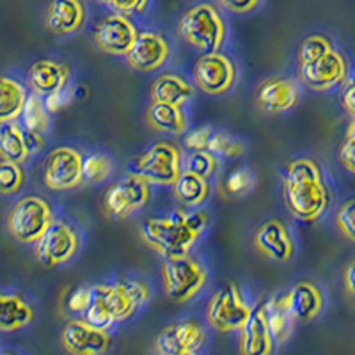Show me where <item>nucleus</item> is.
<instances>
[{
  "mask_svg": "<svg viewBox=\"0 0 355 355\" xmlns=\"http://www.w3.org/2000/svg\"><path fill=\"white\" fill-rule=\"evenodd\" d=\"M210 226V215L201 208L151 215L141 224V234L148 245L164 259L189 256Z\"/></svg>",
  "mask_w": 355,
  "mask_h": 355,
  "instance_id": "f257e3e1",
  "label": "nucleus"
},
{
  "mask_svg": "<svg viewBox=\"0 0 355 355\" xmlns=\"http://www.w3.org/2000/svg\"><path fill=\"white\" fill-rule=\"evenodd\" d=\"M283 199L291 217L300 222H316L327 211L331 189L318 162L309 157L288 162L283 174Z\"/></svg>",
  "mask_w": 355,
  "mask_h": 355,
  "instance_id": "f03ea898",
  "label": "nucleus"
},
{
  "mask_svg": "<svg viewBox=\"0 0 355 355\" xmlns=\"http://www.w3.org/2000/svg\"><path fill=\"white\" fill-rule=\"evenodd\" d=\"M227 21L217 2L202 0L183 11L178 34L189 46L201 53L218 52L226 46Z\"/></svg>",
  "mask_w": 355,
  "mask_h": 355,
  "instance_id": "7ed1b4c3",
  "label": "nucleus"
},
{
  "mask_svg": "<svg viewBox=\"0 0 355 355\" xmlns=\"http://www.w3.org/2000/svg\"><path fill=\"white\" fill-rule=\"evenodd\" d=\"M55 214L49 199L43 196L28 194L18 199L9 210L6 226L9 234L24 245H34L52 226Z\"/></svg>",
  "mask_w": 355,
  "mask_h": 355,
  "instance_id": "20e7f679",
  "label": "nucleus"
},
{
  "mask_svg": "<svg viewBox=\"0 0 355 355\" xmlns=\"http://www.w3.org/2000/svg\"><path fill=\"white\" fill-rule=\"evenodd\" d=\"M183 150L173 141H158L133 157L130 173L142 176L151 185H173L183 171Z\"/></svg>",
  "mask_w": 355,
  "mask_h": 355,
  "instance_id": "39448f33",
  "label": "nucleus"
},
{
  "mask_svg": "<svg viewBox=\"0 0 355 355\" xmlns=\"http://www.w3.org/2000/svg\"><path fill=\"white\" fill-rule=\"evenodd\" d=\"M164 290L173 302L185 304L198 297L208 283V270L199 259L183 256L176 259H166L162 268Z\"/></svg>",
  "mask_w": 355,
  "mask_h": 355,
  "instance_id": "423d86ee",
  "label": "nucleus"
},
{
  "mask_svg": "<svg viewBox=\"0 0 355 355\" xmlns=\"http://www.w3.org/2000/svg\"><path fill=\"white\" fill-rule=\"evenodd\" d=\"M252 313L242 288L230 281L211 295L206 306V320L218 332H236L245 325Z\"/></svg>",
  "mask_w": 355,
  "mask_h": 355,
  "instance_id": "0eeeda50",
  "label": "nucleus"
},
{
  "mask_svg": "<svg viewBox=\"0 0 355 355\" xmlns=\"http://www.w3.org/2000/svg\"><path fill=\"white\" fill-rule=\"evenodd\" d=\"M96 286L116 322L130 320L151 299V286L141 277H117Z\"/></svg>",
  "mask_w": 355,
  "mask_h": 355,
  "instance_id": "6e6552de",
  "label": "nucleus"
},
{
  "mask_svg": "<svg viewBox=\"0 0 355 355\" xmlns=\"http://www.w3.org/2000/svg\"><path fill=\"white\" fill-rule=\"evenodd\" d=\"M194 84L208 96H224L239 82V66L230 53H201L194 64Z\"/></svg>",
  "mask_w": 355,
  "mask_h": 355,
  "instance_id": "1a4fd4ad",
  "label": "nucleus"
},
{
  "mask_svg": "<svg viewBox=\"0 0 355 355\" xmlns=\"http://www.w3.org/2000/svg\"><path fill=\"white\" fill-rule=\"evenodd\" d=\"M36 258L43 266H62L80 252V231L66 218H55L36 243Z\"/></svg>",
  "mask_w": 355,
  "mask_h": 355,
  "instance_id": "9d476101",
  "label": "nucleus"
},
{
  "mask_svg": "<svg viewBox=\"0 0 355 355\" xmlns=\"http://www.w3.org/2000/svg\"><path fill=\"white\" fill-rule=\"evenodd\" d=\"M84 155L73 146H57L46 155L43 183L52 192H68L84 183Z\"/></svg>",
  "mask_w": 355,
  "mask_h": 355,
  "instance_id": "9b49d317",
  "label": "nucleus"
},
{
  "mask_svg": "<svg viewBox=\"0 0 355 355\" xmlns=\"http://www.w3.org/2000/svg\"><path fill=\"white\" fill-rule=\"evenodd\" d=\"M151 183L135 173H128L117 180L105 196V208L114 218L125 220L148 206L153 196Z\"/></svg>",
  "mask_w": 355,
  "mask_h": 355,
  "instance_id": "f8f14e48",
  "label": "nucleus"
},
{
  "mask_svg": "<svg viewBox=\"0 0 355 355\" xmlns=\"http://www.w3.org/2000/svg\"><path fill=\"white\" fill-rule=\"evenodd\" d=\"M171 55L173 44L166 34L160 31H139L125 59L135 71L155 73L167 64Z\"/></svg>",
  "mask_w": 355,
  "mask_h": 355,
  "instance_id": "ddd939ff",
  "label": "nucleus"
},
{
  "mask_svg": "<svg viewBox=\"0 0 355 355\" xmlns=\"http://www.w3.org/2000/svg\"><path fill=\"white\" fill-rule=\"evenodd\" d=\"M348 77L347 57L339 50L332 49L323 57L313 62L299 66V78L306 87L313 91H331L336 85L343 84Z\"/></svg>",
  "mask_w": 355,
  "mask_h": 355,
  "instance_id": "4468645a",
  "label": "nucleus"
},
{
  "mask_svg": "<svg viewBox=\"0 0 355 355\" xmlns=\"http://www.w3.org/2000/svg\"><path fill=\"white\" fill-rule=\"evenodd\" d=\"M139 34L135 21L119 12H107L94 27V41L101 52L125 57Z\"/></svg>",
  "mask_w": 355,
  "mask_h": 355,
  "instance_id": "2eb2a0df",
  "label": "nucleus"
},
{
  "mask_svg": "<svg viewBox=\"0 0 355 355\" xmlns=\"http://www.w3.org/2000/svg\"><path fill=\"white\" fill-rule=\"evenodd\" d=\"M300 100V87L293 78L268 77L256 89V105L265 114H284Z\"/></svg>",
  "mask_w": 355,
  "mask_h": 355,
  "instance_id": "dca6fc26",
  "label": "nucleus"
},
{
  "mask_svg": "<svg viewBox=\"0 0 355 355\" xmlns=\"http://www.w3.org/2000/svg\"><path fill=\"white\" fill-rule=\"evenodd\" d=\"M61 341L71 355H103L112 339L109 331L93 327L85 320H69L62 329Z\"/></svg>",
  "mask_w": 355,
  "mask_h": 355,
  "instance_id": "f3484780",
  "label": "nucleus"
},
{
  "mask_svg": "<svg viewBox=\"0 0 355 355\" xmlns=\"http://www.w3.org/2000/svg\"><path fill=\"white\" fill-rule=\"evenodd\" d=\"M206 331L198 320H183L166 327L155 339L160 355H178L183 352H196L205 345Z\"/></svg>",
  "mask_w": 355,
  "mask_h": 355,
  "instance_id": "a211bd4d",
  "label": "nucleus"
},
{
  "mask_svg": "<svg viewBox=\"0 0 355 355\" xmlns=\"http://www.w3.org/2000/svg\"><path fill=\"white\" fill-rule=\"evenodd\" d=\"M254 245L261 254L279 263L290 261L295 254L293 236L286 224L279 218L263 222L256 230Z\"/></svg>",
  "mask_w": 355,
  "mask_h": 355,
  "instance_id": "6ab92c4d",
  "label": "nucleus"
},
{
  "mask_svg": "<svg viewBox=\"0 0 355 355\" xmlns=\"http://www.w3.org/2000/svg\"><path fill=\"white\" fill-rule=\"evenodd\" d=\"M87 17L84 0H52L46 9L44 21L57 36H73L85 27Z\"/></svg>",
  "mask_w": 355,
  "mask_h": 355,
  "instance_id": "aec40b11",
  "label": "nucleus"
},
{
  "mask_svg": "<svg viewBox=\"0 0 355 355\" xmlns=\"http://www.w3.org/2000/svg\"><path fill=\"white\" fill-rule=\"evenodd\" d=\"M71 68L66 62L55 59H40L33 62L27 71V84L33 93L46 96L62 87H68Z\"/></svg>",
  "mask_w": 355,
  "mask_h": 355,
  "instance_id": "412c9836",
  "label": "nucleus"
},
{
  "mask_svg": "<svg viewBox=\"0 0 355 355\" xmlns=\"http://www.w3.org/2000/svg\"><path fill=\"white\" fill-rule=\"evenodd\" d=\"M239 332L242 355H272L274 339H272L268 325H266L265 302L252 306L249 320Z\"/></svg>",
  "mask_w": 355,
  "mask_h": 355,
  "instance_id": "4be33fe9",
  "label": "nucleus"
},
{
  "mask_svg": "<svg viewBox=\"0 0 355 355\" xmlns=\"http://www.w3.org/2000/svg\"><path fill=\"white\" fill-rule=\"evenodd\" d=\"M288 306L297 322H311L323 309V293L313 281H299L286 291Z\"/></svg>",
  "mask_w": 355,
  "mask_h": 355,
  "instance_id": "5701e85b",
  "label": "nucleus"
},
{
  "mask_svg": "<svg viewBox=\"0 0 355 355\" xmlns=\"http://www.w3.org/2000/svg\"><path fill=\"white\" fill-rule=\"evenodd\" d=\"M151 98L160 103L185 107L194 100V85L180 73H162L151 85Z\"/></svg>",
  "mask_w": 355,
  "mask_h": 355,
  "instance_id": "b1692460",
  "label": "nucleus"
},
{
  "mask_svg": "<svg viewBox=\"0 0 355 355\" xmlns=\"http://www.w3.org/2000/svg\"><path fill=\"white\" fill-rule=\"evenodd\" d=\"M146 119L153 130L166 135H185L189 130V116L185 107L153 101L146 112Z\"/></svg>",
  "mask_w": 355,
  "mask_h": 355,
  "instance_id": "393cba45",
  "label": "nucleus"
},
{
  "mask_svg": "<svg viewBox=\"0 0 355 355\" xmlns=\"http://www.w3.org/2000/svg\"><path fill=\"white\" fill-rule=\"evenodd\" d=\"M265 316L268 332H270L274 343H284L295 329V316L291 315L290 306H288L286 291L277 293L265 300Z\"/></svg>",
  "mask_w": 355,
  "mask_h": 355,
  "instance_id": "a878e982",
  "label": "nucleus"
},
{
  "mask_svg": "<svg viewBox=\"0 0 355 355\" xmlns=\"http://www.w3.org/2000/svg\"><path fill=\"white\" fill-rule=\"evenodd\" d=\"M34 320V309L18 293H0V332H15Z\"/></svg>",
  "mask_w": 355,
  "mask_h": 355,
  "instance_id": "bb28decb",
  "label": "nucleus"
},
{
  "mask_svg": "<svg viewBox=\"0 0 355 355\" xmlns=\"http://www.w3.org/2000/svg\"><path fill=\"white\" fill-rule=\"evenodd\" d=\"M173 194L176 201L185 208H201L211 194L210 182L206 178L182 171V174L173 183Z\"/></svg>",
  "mask_w": 355,
  "mask_h": 355,
  "instance_id": "cd10ccee",
  "label": "nucleus"
},
{
  "mask_svg": "<svg viewBox=\"0 0 355 355\" xmlns=\"http://www.w3.org/2000/svg\"><path fill=\"white\" fill-rule=\"evenodd\" d=\"M27 96V85L12 77H0V125L20 119Z\"/></svg>",
  "mask_w": 355,
  "mask_h": 355,
  "instance_id": "c85d7f7f",
  "label": "nucleus"
},
{
  "mask_svg": "<svg viewBox=\"0 0 355 355\" xmlns=\"http://www.w3.org/2000/svg\"><path fill=\"white\" fill-rule=\"evenodd\" d=\"M31 157L25 144L24 128L20 123L11 121L0 125V160L24 164Z\"/></svg>",
  "mask_w": 355,
  "mask_h": 355,
  "instance_id": "c756f323",
  "label": "nucleus"
},
{
  "mask_svg": "<svg viewBox=\"0 0 355 355\" xmlns=\"http://www.w3.org/2000/svg\"><path fill=\"white\" fill-rule=\"evenodd\" d=\"M20 125L24 130L36 133H46L50 128V112L44 107L43 96L36 93H28L25 100L24 110L20 114Z\"/></svg>",
  "mask_w": 355,
  "mask_h": 355,
  "instance_id": "7c9ffc66",
  "label": "nucleus"
},
{
  "mask_svg": "<svg viewBox=\"0 0 355 355\" xmlns=\"http://www.w3.org/2000/svg\"><path fill=\"white\" fill-rule=\"evenodd\" d=\"M114 173V158L103 151H91L84 157V183L89 185H101L105 183Z\"/></svg>",
  "mask_w": 355,
  "mask_h": 355,
  "instance_id": "2f4dec72",
  "label": "nucleus"
},
{
  "mask_svg": "<svg viewBox=\"0 0 355 355\" xmlns=\"http://www.w3.org/2000/svg\"><path fill=\"white\" fill-rule=\"evenodd\" d=\"M220 167V158L215 157L211 151H189L187 157H183V171H189L192 174L210 180L217 174Z\"/></svg>",
  "mask_w": 355,
  "mask_h": 355,
  "instance_id": "473e14b6",
  "label": "nucleus"
},
{
  "mask_svg": "<svg viewBox=\"0 0 355 355\" xmlns=\"http://www.w3.org/2000/svg\"><path fill=\"white\" fill-rule=\"evenodd\" d=\"M82 320H85L93 327L103 329V331H109L114 323H116V320H114L112 313H110L109 306H107V302L101 297L96 284H93V300H91L87 309L84 311Z\"/></svg>",
  "mask_w": 355,
  "mask_h": 355,
  "instance_id": "72a5a7b5",
  "label": "nucleus"
},
{
  "mask_svg": "<svg viewBox=\"0 0 355 355\" xmlns=\"http://www.w3.org/2000/svg\"><path fill=\"white\" fill-rule=\"evenodd\" d=\"M25 182H27V174H25V169L21 164L0 160V194H18L25 187Z\"/></svg>",
  "mask_w": 355,
  "mask_h": 355,
  "instance_id": "f704fd0d",
  "label": "nucleus"
},
{
  "mask_svg": "<svg viewBox=\"0 0 355 355\" xmlns=\"http://www.w3.org/2000/svg\"><path fill=\"white\" fill-rule=\"evenodd\" d=\"M332 49H334V44H332L331 37L325 36V34H311V36L304 37L302 43L299 44V50H297L299 64L316 61L327 52H331Z\"/></svg>",
  "mask_w": 355,
  "mask_h": 355,
  "instance_id": "c9c22d12",
  "label": "nucleus"
},
{
  "mask_svg": "<svg viewBox=\"0 0 355 355\" xmlns=\"http://www.w3.org/2000/svg\"><path fill=\"white\" fill-rule=\"evenodd\" d=\"M208 151L218 158H240L245 153V144L227 132H215Z\"/></svg>",
  "mask_w": 355,
  "mask_h": 355,
  "instance_id": "e433bc0d",
  "label": "nucleus"
},
{
  "mask_svg": "<svg viewBox=\"0 0 355 355\" xmlns=\"http://www.w3.org/2000/svg\"><path fill=\"white\" fill-rule=\"evenodd\" d=\"M256 187V174L250 167H236L226 180V190L233 196H245Z\"/></svg>",
  "mask_w": 355,
  "mask_h": 355,
  "instance_id": "4c0bfd02",
  "label": "nucleus"
},
{
  "mask_svg": "<svg viewBox=\"0 0 355 355\" xmlns=\"http://www.w3.org/2000/svg\"><path fill=\"white\" fill-rule=\"evenodd\" d=\"M336 226L345 239L355 243V198L347 199L336 211Z\"/></svg>",
  "mask_w": 355,
  "mask_h": 355,
  "instance_id": "58836bf2",
  "label": "nucleus"
},
{
  "mask_svg": "<svg viewBox=\"0 0 355 355\" xmlns=\"http://www.w3.org/2000/svg\"><path fill=\"white\" fill-rule=\"evenodd\" d=\"M153 0H109L107 8L114 12L125 15V17H141L151 8Z\"/></svg>",
  "mask_w": 355,
  "mask_h": 355,
  "instance_id": "ea45409f",
  "label": "nucleus"
},
{
  "mask_svg": "<svg viewBox=\"0 0 355 355\" xmlns=\"http://www.w3.org/2000/svg\"><path fill=\"white\" fill-rule=\"evenodd\" d=\"M215 130L211 128L210 125H202L194 128L192 132H189L185 135V141H183V146H185L189 151H205L210 148L211 137H214Z\"/></svg>",
  "mask_w": 355,
  "mask_h": 355,
  "instance_id": "a19ab883",
  "label": "nucleus"
},
{
  "mask_svg": "<svg viewBox=\"0 0 355 355\" xmlns=\"http://www.w3.org/2000/svg\"><path fill=\"white\" fill-rule=\"evenodd\" d=\"M93 300V286H80L75 291H71V295L68 297V306L69 313H75V315H84V311L87 309L89 304Z\"/></svg>",
  "mask_w": 355,
  "mask_h": 355,
  "instance_id": "79ce46f5",
  "label": "nucleus"
},
{
  "mask_svg": "<svg viewBox=\"0 0 355 355\" xmlns=\"http://www.w3.org/2000/svg\"><path fill=\"white\" fill-rule=\"evenodd\" d=\"M71 98H73V89L68 85V87H62L59 89V91H55V93L43 96V101L46 110H49L50 116H52V114L61 112L62 109H66V107L69 105Z\"/></svg>",
  "mask_w": 355,
  "mask_h": 355,
  "instance_id": "37998d69",
  "label": "nucleus"
},
{
  "mask_svg": "<svg viewBox=\"0 0 355 355\" xmlns=\"http://www.w3.org/2000/svg\"><path fill=\"white\" fill-rule=\"evenodd\" d=\"M215 2L224 11L234 12V15H249L256 11L265 0H215Z\"/></svg>",
  "mask_w": 355,
  "mask_h": 355,
  "instance_id": "c03bdc74",
  "label": "nucleus"
},
{
  "mask_svg": "<svg viewBox=\"0 0 355 355\" xmlns=\"http://www.w3.org/2000/svg\"><path fill=\"white\" fill-rule=\"evenodd\" d=\"M338 158L348 173L355 174V137L345 139L343 144L339 146Z\"/></svg>",
  "mask_w": 355,
  "mask_h": 355,
  "instance_id": "a18cd8bd",
  "label": "nucleus"
},
{
  "mask_svg": "<svg viewBox=\"0 0 355 355\" xmlns=\"http://www.w3.org/2000/svg\"><path fill=\"white\" fill-rule=\"evenodd\" d=\"M339 98H341L343 109L350 116H355V73L343 82V89H341V96Z\"/></svg>",
  "mask_w": 355,
  "mask_h": 355,
  "instance_id": "49530a36",
  "label": "nucleus"
},
{
  "mask_svg": "<svg viewBox=\"0 0 355 355\" xmlns=\"http://www.w3.org/2000/svg\"><path fill=\"white\" fill-rule=\"evenodd\" d=\"M25 135V144H27V150L31 155H37L44 150V135L43 133H36V132H28V130H24Z\"/></svg>",
  "mask_w": 355,
  "mask_h": 355,
  "instance_id": "de8ad7c7",
  "label": "nucleus"
},
{
  "mask_svg": "<svg viewBox=\"0 0 355 355\" xmlns=\"http://www.w3.org/2000/svg\"><path fill=\"white\" fill-rule=\"evenodd\" d=\"M343 283L348 293H350L352 297H355V259H352L347 265V268H345Z\"/></svg>",
  "mask_w": 355,
  "mask_h": 355,
  "instance_id": "09e8293b",
  "label": "nucleus"
},
{
  "mask_svg": "<svg viewBox=\"0 0 355 355\" xmlns=\"http://www.w3.org/2000/svg\"><path fill=\"white\" fill-rule=\"evenodd\" d=\"M354 119H352L350 126H348V132H347V137H355V116H352Z\"/></svg>",
  "mask_w": 355,
  "mask_h": 355,
  "instance_id": "8fccbe9b",
  "label": "nucleus"
},
{
  "mask_svg": "<svg viewBox=\"0 0 355 355\" xmlns=\"http://www.w3.org/2000/svg\"><path fill=\"white\" fill-rule=\"evenodd\" d=\"M178 355H196V352H183V354H178Z\"/></svg>",
  "mask_w": 355,
  "mask_h": 355,
  "instance_id": "3c124183",
  "label": "nucleus"
},
{
  "mask_svg": "<svg viewBox=\"0 0 355 355\" xmlns=\"http://www.w3.org/2000/svg\"><path fill=\"white\" fill-rule=\"evenodd\" d=\"M98 4H105L107 6V2H109V0H96Z\"/></svg>",
  "mask_w": 355,
  "mask_h": 355,
  "instance_id": "603ef678",
  "label": "nucleus"
},
{
  "mask_svg": "<svg viewBox=\"0 0 355 355\" xmlns=\"http://www.w3.org/2000/svg\"><path fill=\"white\" fill-rule=\"evenodd\" d=\"M0 355H15V354H11V352H2Z\"/></svg>",
  "mask_w": 355,
  "mask_h": 355,
  "instance_id": "864d4df0",
  "label": "nucleus"
}]
</instances>
